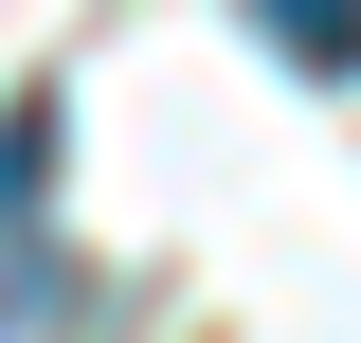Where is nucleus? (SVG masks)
<instances>
[{
	"mask_svg": "<svg viewBox=\"0 0 361 343\" xmlns=\"http://www.w3.org/2000/svg\"><path fill=\"white\" fill-rule=\"evenodd\" d=\"M253 37L289 73H361V0H253Z\"/></svg>",
	"mask_w": 361,
	"mask_h": 343,
	"instance_id": "nucleus-1",
	"label": "nucleus"
}]
</instances>
